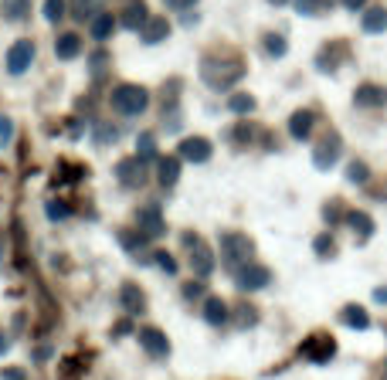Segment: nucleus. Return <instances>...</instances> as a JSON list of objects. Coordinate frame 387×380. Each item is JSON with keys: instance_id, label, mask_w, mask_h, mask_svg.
Here are the masks:
<instances>
[{"instance_id": "nucleus-4", "label": "nucleus", "mask_w": 387, "mask_h": 380, "mask_svg": "<svg viewBox=\"0 0 387 380\" xmlns=\"http://www.w3.org/2000/svg\"><path fill=\"white\" fill-rule=\"evenodd\" d=\"M180 241H184L187 261H190V268H194V275H197V278H207V275L214 272V251L204 244L201 234H194V231H184V234H180Z\"/></svg>"}, {"instance_id": "nucleus-10", "label": "nucleus", "mask_w": 387, "mask_h": 380, "mask_svg": "<svg viewBox=\"0 0 387 380\" xmlns=\"http://www.w3.org/2000/svg\"><path fill=\"white\" fill-rule=\"evenodd\" d=\"M140 347L153 360H163V357H170V340H167V333H160V330H153V326H146V330H140Z\"/></svg>"}, {"instance_id": "nucleus-16", "label": "nucleus", "mask_w": 387, "mask_h": 380, "mask_svg": "<svg viewBox=\"0 0 387 380\" xmlns=\"http://www.w3.org/2000/svg\"><path fill=\"white\" fill-rule=\"evenodd\" d=\"M312 126H316V112H312V109H299V112H293V119H289V136L310 139Z\"/></svg>"}, {"instance_id": "nucleus-43", "label": "nucleus", "mask_w": 387, "mask_h": 380, "mask_svg": "<svg viewBox=\"0 0 387 380\" xmlns=\"http://www.w3.org/2000/svg\"><path fill=\"white\" fill-rule=\"evenodd\" d=\"M153 261L160 265V268H163V272H170V275L177 272V261H173V255H167V251H156Z\"/></svg>"}, {"instance_id": "nucleus-38", "label": "nucleus", "mask_w": 387, "mask_h": 380, "mask_svg": "<svg viewBox=\"0 0 387 380\" xmlns=\"http://www.w3.org/2000/svg\"><path fill=\"white\" fill-rule=\"evenodd\" d=\"M312 248H316L320 259H333V255H337V241H333V234H320V238L312 241Z\"/></svg>"}, {"instance_id": "nucleus-2", "label": "nucleus", "mask_w": 387, "mask_h": 380, "mask_svg": "<svg viewBox=\"0 0 387 380\" xmlns=\"http://www.w3.org/2000/svg\"><path fill=\"white\" fill-rule=\"evenodd\" d=\"M255 255V241L241 234V231H224L221 234V261L228 265V268H241L248 265Z\"/></svg>"}, {"instance_id": "nucleus-50", "label": "nucleus", "mask_w": 387, "mask_h": 380, "mask_svg": "<svg viewBox=\"0 0 387 380\" xmlns=\"http://www.w3.org/2000/svg\"><path fill=\"white\" fill-rule=\"evenodd\" d=\"M48 357H51V347H41V350L34 353V360H38V364H45Z\"/></svg>"}, {"instance_id": "nucleus-24", "label": "nucleus", "mask_w": 387, "mask_h": 380, "mask_svg": "<svg viewBox=\"0 0 387 380\" xmlns=\"http://www.w3.org/2000/svg\"><path fill=\"white\" fill-rule=\"evenodd\" d=\"M89 31H92L95 41H106L109 34L116 31V17L109 14V11H99V14L92 17V24H89Z\"/></svg>"}, {"instance_id": "nucleus-5", "label": "nucleus", "mask_w": 387, "mask_h": 380, "mask_svg": "<svg viewBox=\"0 0 387 380\" xmlns=\"http://www.w3.org/2000/svg\"><path fill=\"white\" fill-rule=\"evenodd\" d=\"M299 357L302 360H310V364H329L333 357H337V340L329 333H310L302 343H299Z\"/></svg>"}, {"instance_id": "nucleus-55", "label": "nucleus", "mask_w": 387, "mask_h": 380, "mask_svg": "<svg viewBox=\"0 0 387 380\" xmlns=\"http://www.w3.org/2000/svg\"><path fill=\"white\" fill-rule=\"evenodd\" d=\"M384 374H387V364H384Z\"/></svg>"}, {"instance_id": "nucleus-6", "label": "nucleus", "mask_w": 387, "mask_h": 380, "mask_svg": "<svg viewBox=\"0 0 387 380\" xmlns=\"http://www.w3.org/2000/svg\"><path fill=\"white\" fill-rule=\"evenodd\" d=\"M272 282V272L265 268V265H255V261H248V265H241V268H234V286L241 292H258L265 289Z\"/></svg>"}, {"instance_id": "nucleus-26", "label": "nucleus", "mask_w": 387, "mask_h": 380, "mask_svg": "<svg viewBox=\"0 0 387 380\" xmlns=\"http://www.w3.org/2000/svg\"><path fill=\"white\" fill-rule=\"evenodd\" d=\"M360 28H364V34H381L387 28V11L384 7H371L364 14V21H360Z\"/></svg>"}, {"instance_id": "nucleus-31", "label": "nucleus", "mask_w": 387, "mask_h": 380, "mask_svg": "<svg viewBox=\"0 0 387 380\" xmlns=\"http://www.w3.org/2000/svg\"><path fill=\"white\" fill-rule=\"evenodd\" d=\"M136 156H140L143 163H150V160H156V139L150 136V133H143V136L136 139Z\"/></svg>"}, {"instance_id": "nucleus-39", "label": "nucleus", "mask_w": 387, "mask_h": 380, "mask_svg": "<svg viewBox=\"0 0 387 380\" xmlns=\"http://www.w3.org/2000/svg\"><path fill=\"white\" fill-rule=\"evenodd\" d=\"M326 7H329L326 0H295V11H299V14H306V17H316V14H323Z\"/></svg>"}, {"instance_id": "nucleus-18", "label": "nucleus", "mask_w": 387, "mask_h": 380, "mask_svg": "<svg viewBox=\"0 0 387 380\" xmlns=\"http://www.w3.org/2000/svg\"><path fill=\"white\" fill-rule=\"evenodd\" d=\"M146 21H150V11H146V4H143V0H133V4L123 11V17H119V24L129 28V31H143Z\"/></svg>"}, {"instance_id": "nucleus-29", "label": "nucleus", "mask_w": 387, "mask_h": 380, "mask_svg": "<svg viewBox=\"0 0 387 380\" xmlns=\"http://www.w3.org/2000/svg\"><path fill=\"white\" fill-rule=\"evenodd\" d=\"M92 139H95V146H109V143H116V139H119V129H116L112 122H95Z\"/></svg>"}, {"instance_id": "nucleus-12", "label": "nucleus", "mask_w": 387, "mask_h": 380, "mask_svg": "<svg viewBox=\"0 0 387 380\" xmlns=\"http://www.w3.org/2000/svg\"><path fill=\"white\" fill-rule=\"evenodd\" d=\"M119 305H123L129 316H143V313H146V292H143L136 282H123V289H119Z\"/></svg>"}, {"instance_id": "nucleus-53", "label": "nucleus", "mask_w": 387, "mask_h": 380, "mask_svg": "<svg viewBox=\"0 0 387 380\" xmlns=\"http://www.w3.org/2000/svg\"><path fill=\"white\" fill-rule=\"evenodd\" d=\"M367 0H343V7H350V11H356V7H364Z\"/></svg>"}, {"instance_id": "nucleus-23", "label": "nucleus", "mask_w": 387, "mask_h": 380, "mask_svg": "<svg viewBox=\"0 0 387 380\" xmlns=\"http://www.w3.org/2000/svg\"><path fill=\"white\" fill-rule=\"evenodd\" d=\"M340 322L350 326V330H367V326H371V316H367V309H360V305H343Z\"/></svg>"}, {"instance_id": "nucleus-1", "label": "nucleus", "mask_w": 387, "mask_h": 380, "mask_svg": "<svg viewBox=\"0 0 387 380\" xmlns=\"http://www.w3.org/2000/svg\"><path fill=\"white\" fill-rule=\"evenodd\" d=\"M201 78L211 85L214 92H228L231 85H238L245 78V65L241 61H217V58H204L201 61Z\"/></svg>"}, {"instance_id": "nucleus-41", "label": "nucleus", "mask_w": 387, "mask_h": 380, "mask_svg": "<svg viewBox=\"0 0 387 380\" xmlns=\"http://www.w3.org/2000/svg\"><path fill=\"white\" fill-rule=\"evenodd\" d=\"M207 295V286L204 282H187L184 286V299L187 303H197V299H204Z\"/></svg>"}, {"instance_id": "nucleus-52", "label": "nucleus", "mask_w": 387, "mask_h": 380, "mask_svg": "<svg viewBox=\"0 0 387 380\" xmlns=\"http://www.w3.org/2000/svg\"><path fill=\"white\" fill-rule=\"evenodd\" d=\"M374 303H387V286L384 289H374Z\"/></svg>"}, {"instance_id": "nucleus-27", "label": "nucleus", "mask_w": 387, "mask_h": 380, "mask_svg": "<svg viewBox=\"0 0 387 380\" xmlns=\"http://www.w3.org/2000/svg\"><path fill=\"white\" fill-rule=\"evenodd\" d=\"M146 241H150V238H146V234H143L140 228H136V231H119V244H123L129 255L143 251V248H146Z\"/></svg>"}, {"instance_id": "nucleus-44", "label": "nucleus", "mask_w": 387, "mask_h": 380, "mask_svg": "<svg viewBox=\"0 0 387 380\" xmlns=\"http://www.w3.org/2000/svg\"><path fill=\"white\" fill-rule=\"evenodd\" d=\"M14 139V122L11 116H0V143H11Z\"/></svg>"}, {"instance_id": "nucleus-28", "label": "nucleus", "mask_w": 387, "mask_h": 380, "mask_svg": "<svg viewBox=\"0 0 387 380\" xmlns=\"http://www.w3.org/2000/svg\"><path fill=\"white\" fill-rule=\"evenodd\" d=\"M102 7V0H72V17L75 21H92Z\"/></svg>"}, {"instance_id": "nucleus-15", "label": "nucleus", "mask_w": 387, "mask_h": 380, "mask_svg": "<svg viewBox=\"0 0 387 380\" xmlns=\"http://www.w3.org/2000/svg\"><path fill=\"white\" fill-rule=\"evenodd\" d=\"M180 160H190V163H207L211 160V143L204 136H190L180 143Z\"/></svg>"}, {"instance_id": "nucleus-37", "label": "nucleus", "mask_w": 387, "mask_h": 380, "mask_svg": "<svg viewBox=\"0 0 387 380\" xmlns=\"http://www.w3.org/2000/svg\"><path fill=\"white\" fill-rule=\"evenodd\" d=\"M62 173H58V180L62 183H75V180H82V177H89V170L85 167H78V163H62Z\"/></svg>"}, {"instance_id": "nucleus-54", "label": "nucleus", "mask_w": 387, "mask_h": 380, "mask_svg": "<svg viewBox=\"0 0 387 380\" xmlns=\"http://www.w3.org/2000/svg\"><path fill=\"white\" fill-rule=\"evenodd\" d=\"M268 4H289V0H268Z\"/></svg>"}, {"instance_id": "nucleus-17", "label": "nucleus", "mask_w": 387, "mask_h": 380, "mask_svg": "<svg viewBox=\"0 0 387 380\" xmlns=\"http://www.w3.org/2000/svg\"><path fill=\"white\" fill-rule=\"evenodd\" d=\"M204 320H207V326L221 330V326H228V320H231V309H228L224 299H207L204 303Z\"/></svg>"}, {"instance_id": "nucleus-7", "label": "nucleus", "mask_w": 387, "mask_h": 380, "mask_svg": "<svg viewBox=\"0 0 387 380\" xmlns=\"http://www.w3.org/2000/svg\"><path fill=\"white\" fill-rule=\"evenodd\" d=\"M116 180L129 187V190H140L143 183H146V163H143L140 156H126L116 163Z\"/></svg>"}, {"instance_id": "nucleus-33", "label": "nucleus", "mask_w": 387, "mask_h": 380, "mask_svg": "<svg viewBox=\"0 0 387 380\" xmlns=\"http://www.w3.org/2000/svg\"><path fill=\"white\" fill-rule=\"evenodd\" d=\"M228 109H231V112H238V116H248V112H255V99H251V95H245V92H238V95H231V99H228Z\"/></svg>"}, {"instance_id": "nucleus-46", "label": "nucleus", "mask_w": 387, "mask_h": 380, "mask_svg": "<svg viewBox=\"0 0 387 380\" xmlns=\"http://www.w3.org/2000/svg\"><path fill=\"white\" fill-rule=\"evenodd\" d=\"M231 139H238V143H251V126H248V122H241V126L231 133Z\"/></svg>"}, {"instance_id": "nucleus-49", "label": "nucleus", "mask_w": 387, "mask_h": 380, "mask_svg": "<svg viewBox=\"0 0 387 380\" xmlns=\"http://www.w3.org/2000/svg\"><path fill=\"white\" fill-rule=\"evenodd\" d=\"M197 0H167V7L170 11H187V7H194Z\"/></svg>"}, {"instance_id": "nucleus-8", "label": "nucleus", "mask_w": 387, "mask_h": 380, "mask_svg": "<svg viewBox=\"0 0 387 380\" xmlns=\"http://www.w3.org/2000/svg\"><path fill=\"white\" fill-rule=\"evenodd\" d=\"M340 153H343L340 133H326V136L320 139L316 153H312V167H316V170H329L337 160H340Z\"/></svg>"}, {"instance_id": "nucleus-14", "label": "nucleus", "mask_w": 387, "mask_h": 380, "mask_svg": "<svg viewBox=\"0 0 387 380\" xmlns=\"http://www.w3.org/2000/svg\"><path fill=\"white\" fill-rule=\"evenodd\" d=\"M354 102L360 109H381V106H387V89L367 82V85H360V89L354 92Z\"/></svg>"}, {"instance_id": "nucleus-25", "label": "nucleus", "mask_w": 387, "mask_h": 380, "mask_svg": "<svg viewBox=\"0 0 387 380\" xmlns=\"http://www.w3.org/2000/svg\"><path fill=\"white\" fill-rule=\"evenodd\" d=\"M156 177H160L163 187H173L177 177H180V156H163V160H160V170H156Z\"/></svg>"}, {"instance_id": "nucleus-51", "label": "nucleus", "mask_w": 387, "mask_h": 380, "mask_svg": "<svg viewBox=\"0 0 387 380\" xmlns=\"http://www.w3.org/2000/svg\"><path fill=\"white\" fill-rule=\"evenodd\" d=\"M7 347H11V336H7V333H4V330H0V357L7 353Z\"/></svg>"}, {"instance_id": "nucleus-48", "label": "nucleus", "mask_w": 387, "mask_h": 380, "mask_svg": "<svg viewBox=\"0 0 387 380\" xmlns=\"http://www.w3.org/2000/svg\"><path fill=\"white\" fill-rule=\"evenodd\" d=\"M106 51H95V55H92V72H95V75H99V72H102V65H106Z\"/></svg>"}, {"instance_id": "nucleus-11", "label": "nucleus", "mask_w": 387, "mask_h": 380, "mask_svg": "<svg viewBox=\"0 0 387 380\" xmlns=\"http://www.w3.org/2000/svg\"><path fill=\"white\" fill-rule=\"evenodd\" d=\"M136 228H140L146 238H160V234L167 231L163 214H160V204H146V207H140V214H136Z\"/></svg>"}, {"instance_id": "nucleus-40", "label": "nucleus", "mask_w": 387, "mask_h": 380, "mask_svg": "<svg viewBox=\"0 0 387 380\" xmlns=\"http://www.w3.org/2000/svg\"><path fill=\"white\" fill-rule=\"evenodd\" d=\"M65 17V0H45V21L58 24Z\"/></svg>"}, {"instance_id": "nucleus-45", "label": "nucleus", "mask_w": 387, "mask_h": 380, "mask_svg": "<svg viewBox=\"0 0 387 380\" xmlns=\"http://www.w3.org/2000/svg\"><path fill=\"white\" fill-rule=\"evenodd\" d=\"M0 380H28V370H21V367H4V370H0Z\"/></svg>"}, {"instance_id": "nucleus-9", "label": "nucleus", "mask_w": 387, "mask_h": 380, "mask_svg": "<svg viewBox=\"0 0 387 380\" xmlns=\"http://www.w3.org/2000/svg\"><path fill=\"white\" fill-rule=\"evenodd\" d=\"M34 61V41L31 38H21L17 45H11V51H7V72L11 75H24L28 68H31Z\"/></svg>"}, {"instance_id": "nucleus-13", "label": "nucleus", "mask_w": 387, "mask_h": 380, "mask_svg": "<svg viewBox=\"0 0 387 380\" xmlns=\"http://www.w3.org/2000/svg\"><path fill=\"white\" fill-rule=\"evenodd\" d=\"M343 58H350V48L343 45V41H333V45H326L323 51L316 55V68H320V72H337Z\"/></svg>"}, {"instance_id": "nucleus-47", "label": "nucleus", "mask_w": 387, "mask_h": 380, "mask_svg": "<svg viewBox=\"0 0 387 380\" xmlns=\"http://www.w3.org/2000/svg\"><path fill=\"white\" fill-rule=\"evenodd\" d=\"M133 333V322L129 320H123V322H116V326H112V336H116V340H123V336H129Z\"/></svg>"}, {"instance_id": "nucleus-34", "label": "nucleus", "mask_w": 387, "mask_h": 380, "mask_svg": "<svg viewBox=\"0 0 387 380\" xmlns=\"http://www.w3.org/2000/svg\"><path fill=\"white\" fill-rule=\"evenodd\" d=\"M45 214H48V221H65V217H72V207L65 204V200H48L45 204Z\"/></svg>"}, {"instance_id": "nucleus-20", "label": "nucleus", "mask_w": 387, "mask_h": 380, "mask_svg": "<svg viewBox=\"0 0 387 380\" xmlns=\"http://www.w3.org/2000/svg\"><path fill=\"white\" fill-rule=\"evenodd\" d=\"M89 370V357H65L58 364V380H82Z\"/></svg>"}, {"instance_id": "nucleus-22", "label": "nucleus", "mask_w": 387, "mask_h": 380, "mask_svg": "<svg viewBox=\"0 0 387 380\" xmlns=\"http://www.w3.org/2000/svg\"><path fill=\"white\" fill-rule=\"evenodd\" d=\"M347 224L356 231V241H367V238L374 234L371 214H364V211H347Z\"/></svg>"}, {"instance_id": "nucleus-21", "label": "nucleus", "mask_w": 387, "mask_h": 380, "mask_svg": "<svg viewBox=\"0 0 387 380\" xmlns=\"http://www.w3.org/2000/svg\"><path fill=\"white\" fill-rule=\"evenodd\" d=\"M55 55L62 61H72L82 55V38L78 34H58V41H55Z\"/></svg>"}, {"instance_id": "nucleus-36", "label": "nucleus", "mask_w": 387, "mask_h": 380, "mask_svg": "<svg viewBox=\"0 0 387 380\" xmlns=\"http://www.w3.org/2000/svg\"><path fill=\"white\" fill-rule=\"evenodd\" d=\"M285 51H289V45H285V38H282V34H265V55L282 58Z\"/></svg>"}, {"instance_id": "nucleus-35", "label": "nucleus", "mask_w": 387, "mask_h": 380, "mask_svg": "<svg viewBox=\"0 0 387 380\" xmlns=\"http://www.w3.org/2000/svg\"><path fill=\"white\" fill-rule=\"evenodd\" d=\"M347 180L350 183H367L371 180V170L364 160H350V167H347Z\"/></svg>"}, {"instance_id": "nucleus-30", "label": "nucleus", "mask_w": 387, "mask_h": 380, "mask_svg": "<svg viewBox=\"0 0 387 380\" xmlns=\"http://www.w3.org/2000/svg\"><path fill=\"white\" fill-rule=\"evenodd\" d=\"M31 14V0H4V17L7 21H24Z\"/></svg>"}, {"instance_id": "nucleus-42", "label": "nucleus", "mask_w": 387, "mask_h": 380, "mask_svg": "<svg viewBox=\"0 0 387 380\" xmlns=\"http://www.w3.org/2000/svg\"><path fill=\"white\" fill-rule=\"evenodd\" d=\"M323 217H326V224H340L343 217H347V211H343L340 204L333 200V204H326V207H323Z\"/></svg>"}, {"instance_id": "nucleus-3", "label": "nucleus", "mask_w": 387, "mask_h": 380, "mask_svg": "<svg viewBox=\"0 0 387 380\" xmlns=\"http://www.w3.org/2000/svg\"><path fill=\"white\" fill-rule=\"evenodd\" d=\"M109 102H112V109L119 112V116H143L146 112V106H150V92L140 89V85H116L112 89V95H109Z\"/></svg>"}, {"instance_id": "nucleus-19", "label": "nucleus", "mask_w": 387, "mask_h": 380, "mask_svg": "<svg viewBox=\"0 0 387 380\" xmlns=\"http://www.w3.org/2000/svg\"><path fill=\"white\" fill-rule=\"evenodd\" d=\"M140 34L146 45H160L163 38H170V24H167V17H150V21L143 24Z\"/></svg>"}, {"instance_id": "nucleus-32", "label": "nucleus", "mask_w": 387, "mask_h": 380, "mask_svg": "<svg viewBox=\"0 0 387 380\" xmlns=\"http://www.w3.org/2000/svg\"><path fill=\"white\" fill-rule=\"evenodd\" d=\"M255 322H258V309H255V305H238V309H234V326H238V330L255 326Z\"/></svg>"}]
</instances>
